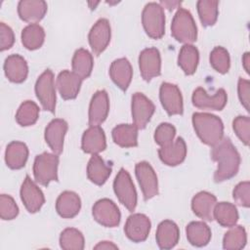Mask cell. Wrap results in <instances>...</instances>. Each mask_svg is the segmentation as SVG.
<instances>
[{"label":"cell","instance_id":"cell-1","mask_svg":"<svg viewBox=\"0 0 250 250\" xmlns=\"http://www.w3.org/2000/svg\"><path fill=\"white\" fill-rule=\"evenodd\" d=\"M211 158L218 163L214 173V181L216 183L229 180L238 172L240 155L229 138H223L213 146Z\"/></svg>","mask_w":250,"mask_h":250},{"label":"cell","instance_id":"cell-2","mask_svg":"<svg viewBox=\"0 0 250 250\" xmlns=\"http://www.w3.org/2000/svg\"><path fill=\"white\" fill-rule=\"evenodd\" d=\"M192 124L198 138L207 146H214L224 138V124L214 114L195 112L192 114Z\"/></svg>","mask_w":250,"mask_h":250},{"label":"cell","instance_id":"cell-3","mask_svg":"<svg viewBox=\"0 0 250 250\" xmlns=\"http://www.w3.org/2000/svg\"><path fill=\"white\" fill-rule=\"evenodd\" d=\"M171 34L177 41L185 44H191L196 41L197 28L191 14L188 10L178 9L171 23Z\"/></svg>","mask_w":250,"mask_h":250},{"label":"cell","instance_id":"cell-4","mask_svg":"<svg viewBox=\"0 0 250 250\" xmlns=\"http://www.w3.org/2000/svg\"><path fill=\"white\" fill-rule=\"evenodd\" d=\"M142 22L150 38H161L165 32V15L162 6L156 2L147 3L142 13Z\"/></svg>","mask_w":250,"mask_h":250},{"label":"cell","instance_id":"cell-5","mask_svg":"<svg viewBox=\"0 0 250 250\" xmlns=\"http://www.w3.org/2000/svg\"><path fill=\"white\" fill-rule=\"evenodd\" d=\"M59 156L55 153L43 152L35 157L33 163V175L35 182L48 186L52 181H58Z\"/></svg>","mask_w":250,"mask_h":250},{"label":"cell","instance_id":"cell-6","mask_svg":"<svg viewBox=\"0 0 250 250\" xmlns=\"http://www.w3.org/2000/svg\"><path fill=\"white\" fill-rule=\"evenodd\" d=\"M114 192L119 201L133 212L137 206V191L129 173L121 168L113 182Z\"/></svg>","mask_w":250,"mask_h":250},{"label":"cell","instance_id":"cell-7","mask_svg":"<svg viewBox=\"0 0 250 250\" xmlns=\"http://www.w3.org/2000/svg\"><path fill=\"white\" fill-rule=\"evenodd\" d=\"M35 94L43 109L54 112L56 108V88L54 83V73L46 69L35 83Z\"/></svg>","mask_w":250,"mask_h":250},{"label":"cell","instance_id":"cell-8","mask_svg":"<svg viewBox=\"0 0 250 250\" xmlns=\"http://www.w3.org/2000/svg\"><path fill=\"white\" fill-rule=\"evenodd\" d=\"M92 214L99 224L107 228H114L120 223V211L117 205L108 198L98 200L92 208Z\"/></svg>","mask_w":250,"mask_h":250},{"label":"cell","instance_id":"cell-9","mask_svg":"<svg viewBox=\"0 0 250 250\" xmlns=\"http://www.w3.org/2000/svg\"><path fill=\"white\" fill-rule=\"evenodd\" d=\"M135 172L145 200H148L157 195L158 181L151 165L146 161H141L136 164Z\"/></svg>","mask_w":250,"mask_h":250},{"label":"cell","instance_id":"cell-10","mask_svg":"<svg viewBox=\"0 0 250 250\" xmlns=\"http://www.w3.org/2000/svg\"><path fill=\"white\" fill-rule=\"evenodd\" d=\"M131 107L134 125L138 129H144L154 113V104L144 94L135 93L132 96Z\"/></svg>","mask_w":250,"mask_h":250},{"label":"cell","instance_id":"cell-11","mask_svg":"<svg viewBox=\"0 0 250 250\" xmlns=\"http://www.w3.org/2000/svg\"><path fill=\"white\" fill-rule=\"evenodd\" d=\"M227 93L224 89H219L214 95L210 96L202 87L196 88L191 97L195 107L208 110H222L227 104Z\"/></svg>","mask_w":250,"mask_h":250},{"label":"cell","instance_id":"cell-12","mask_svg":"<svg viewBox=\"0 0 250 250\" xmlns=\"http://www.w3.org/2000/svg\"><path fill=\"white\" fill-rule=\"evenodd\" d=\"M150 221L147 216L141 213H135L128 217L124 231L126 236L134 242H142L146 239L150 231Z\"/></svg>","mask_w":250,"mask_h":250},{"label":"cell","instance_id":"cell-13","mask_svg":"<svg viewBox=\"0 0 250 250\" xmlns=\"http://www.w3.org/2000/svg\"><path fill=\"white\" fill-rule=\"evenodd\" d=\"M21 199L29 213L38 212L45 202V197L38 186L26 176L21 187Z\"/></svg>","mask_w":250,"mask_h":250},{"label":"cell","instance_id":"cell-14","mask_svg":"<svg viewBox=\"0 0 250 250\" xmlns=\"http://www.w3.org/2000/svg\"><path fill=\"white\" fill-rule=\"evenodd\" d=\"M159 98L169 115L183 113V97L178 86L168 82L162 83L159 89Z\"/></svg>","mask_w":250,"mask_h":250},{"label":"cell","instance_id":"cell-15","mask_svg":"<svg viewBox=\"0 0 250 250\" xmlns=\"http://www.w3.org/2000/svg\"><path fill=\"white\" fill-rule=\"evenodd\" d=\"M139 67L142 77L146 81L160 75L161 58L156 48H146L139 56Z\"/></svg>","mask_w":250,"mask_h":250},{"label":"cell","instance_id":"cell-16","mask_svg":"<svg viewBox=\"0 0 250 250\" xmlns=\"http://www.w3.org/2000/svg\"><path fill=\"white\" fill-rule=\"evenodd\" d=\"M110 24L106 19H100L92 26L88 39L91 49L95 55H100L107 47L110 41Z\"/></svg>","mask_w":250,"mask_h":250},{"label":"cell","instance_id":"cell-17","mask_svg":"<svg viewBox=\"0 0 250 250\" xmlns=\"http://www.w3.org/2000/svg\"><path fill=\"white\" fill-rule=\"evenodd\" d=\"M67 123L63 119H53L45 129V141L52 151L59 155L63 148V140L67 131Z\"/></svg>","mask_w":250,"mask_h":250},{"label":"cell","instance_id":"cell-18","mask_svg":"<svg viewBox=\"0 0 250 250\" xmlns=\"http://www.w3.org/2000/svg\"><path fill=\"white\" fill-rule=\"evenodd\" d=\"M109 110L108 95L104 90L97 91L92 97L89 106V125L99 126L107 117Z\"/></svg>","mask_w":250,"mask_h":250},{"label":"cell","instance_id":"cell-19","mask_svg":"<svg viewBox=\"0 0 250 250\" xmlns=\"http://www.w3.org/2000/svg\"><path fill=\"white\" fill-rule=\"evenodd\" d=\"M106 147L105 135L100 126H90L82 136L81 148L84 152L98 154Z\"/></svg>","mask_w":250,"mask_h":250},{"label":"cell","instance_id":"cell-20","mask_svg":"<svg viewBox=\"0 0 250 250\" xmlns=\"http://www.w3.org/2000/svg\"><path fill=\"white\" fill-rule=\"evenodd\" d=\"M47 8L43 0H21L18 4V14L23 21L36 23L44 18Z\"/></svg>","mask_w":250,"mask_h":250},{"label":"cell","instance_id":"cell-21","mask_svg":"<svg viewBox=\"0 0 250 250\" xmlns=\"http://www.w3.org/2000/svg\"><path fill=\"white\" fill-rule=\"evenodd\" d=\"M158 155L161 161L168 166L181 164L187 155V146L184 139L179 137L172 144L161 146L158 149Z\"/></svg>","mask_w":250,"mask_h":250},{"label":"cell","instance_id":"cell-22","mask_svg":"<svg viewBox=\"0 0 250 250\" xmlns=\"http://www.w3.org/2000/svg\"><path fill=\"white\" fill-rule=\"evenodd\" d=\"M82 79L75 74L73 71L62 70L59 73L57 78V87L58 90L64 100H72L77 97Z\"/></svg>","mask_w":250,"mask_h":250},{"label":"cell","instance_id":"cell-23","mask_svg":"<svg viewBox=\"0 0 250 250\" xmlns=\"http://www.w3.org/2000/svg\"><path fill=\"white\" fill-rule=\"evenodd\" d=\"M216 203L217 198L215 195L208 191H200L192 197L191 209L200 219L212 221L214 219L213 212Z\"/></svg>","mask_w":250,"mask_h":250},{"label":"cell","instance_id":"cell-24","mask_svg":"<svg viewBox=\"0 0 250 250\" xmlns=\"http://www.w3.org/2000/svg\"><path fill=\"white\" fill-rule=\"evenodd\" d=\"M4 71L6 77L14 83L23 82L28 74L26 61L20 55L14 54L6 58L4 62Z\"/></svg>","mask_w":250,"mask_h":250},{"label":"cell","instance_id":"cell-25","mask_svg":"<svg viewBox=\"0 0 250 250\" xmlns=\"http://www.w3.org/2000/svg\"><path fill=\"white\" fill-rule=\"evenodd\" d=\"M109 75L112 81L121 90H127L133 76V70L130 62L125 58H120L113 61L109 67Z\"/></svg>","mask_w":250,"mask_h":250},{"label":"cell","instance_id":"cell-26","mask_svg":"<svg viewBox=\"0 0 250 250\" xmlns=\"http://www.w3.org/2000/svg\"><path fill=\"white\" fill-rule=\"evenodd\" d=\"M155 238L160 249L173 248L180 238V230L177 224L170 220L162 221L157 227Z\"/></svg>","mask_w":250,"mask_h":250},{"label":"cell","instance_id":"cell-27","mask_svg":"<svg viewBox=\"0 0 250 250\" xmlns=\"http://www.w3.org/2000/svg\"><path fill=\"white\" fill-rule=\"evenodd\" d=\"M81 208V200L77 193L69 190L62 192L56 201L58 214L65 219L75 217Z\"/></svg>","mask_w":250,"mask_h":250},{"label":"cell","instance_id":"cell-28","mask_svg":"<svg viewBox=\"0 0 250 250\" xmlns=\"http://www.w3.org/2000/svg\"><path fill=\"white\" fill-rule=\"evenodd\" d=\"M28 157V148L22 142L14 141L10 143L5 151V161L11 169L22 168Z\"/></svg>","mask_w":250,"mask_h":250},{"label":"cell","instance_id":"cell-29","mask_svg":"<svg viewBox=\"0 0 250 250\" xmlns=\"http://www.w3.org/2000/svg\"><path fill=\"white\" fill-rule=\"evenodd\" d=\"M111 174V168L105 164L104 159L98 154H92L87 165L88 179L98 185H104Z\"/></svg>","mask_w":250,"mask_h":250},{"label":"cell","instance_id":"cell-30","mask_svg":"<svg viewBox=\"0 0 250 250\" xmlns=\"http://www.w3.org/2000/svg\"><path fill=\"white\" fill-rule=\"evenodd\" d=\"M112 139L122 147L138 146V128L134 124H119L112 130Z\"/></svg>","mask_w":250,"mask_h":250},{"label":"cell","instance_id":"cell-31","mask_svg":"<svg viewBox=\"0 0 250 250\" xmlns=\"http://www.w3.org/2000/svg\"><path fill=\"white\" fill-rule=\"evenodd\" d=\"M188 242L197 247L205 246L211 239V229L204 222H191L186 229Z\"/></svg>","mask_w":250,"mask_h":250},{"label":"cell","instance_id":"cell-32","mask_svg":"<svg viewBox=\"0 0 250 250\" xmlns=\"http://www.w3.org/2000/svg\"><path fill=\"white\" fill-rule=\"evenodd\" d=\"M93 64V56L88 50L80 48L75 51L72 58V71L82 80L90 76Z\"/></svg>","mask_w":250,"mask_h":250},{"label":"cell","instance_id":"cell-33","mask_svg":"<svg viewBox=\"0 0 250 250\" xmlns=\"http://www.w3.org/2000/svg\"><path fill=\"white\" fill-rule=\"evenodd\" d=\"M199 62V53L196 47L191 44H185L179 53L178 63L182 70L187 75H191L195 72Z\"/></svg>","mask_w":250,"mask_h":250},{"label":"cell","instance_id":"cell-34","mask_svg":"<svg viewBox=\"0 0 250 250\" xmlns=\"http://www.w3.org/2000/svg\"><path fill=\"white\" fill-rule=\"evenodd\" d=\"M213 217L222 227L230 228L238 221V212L232 203L219 202L214 207Z\"/></svg>","mask_w":250,"mask_h":250},{"label":"cell","instance_id":"cell-35","mask_svg":"<svg viewBox=\"0 0 250 250\" xmlns=\"http://www.w3.org/2000/svg\"><path fill=\"white\" fill-rule=\"evenodd\" d=\"M45 39V31L43 27L37 23L26 25L21 31V43L28 50H36L40 48Z\"/></svg>","mask_w":250,"mask_h":250},{"label":"cell","instance_id":"cell-36","mask_svg":"<svg viewBox=\"0 0 250 250\" xmlns=\"http://www.w3.org/2000/svg\"><path fill=\"white\" fill-rule=\"evenodd\" d=\"M247 242L245 229L242 226H232L225 233L223 238V247L228 250L242 249Z\"/></svg>","mask_w":250,"mask_h":250},{"label":"cell","instance_id":"cell-37","mask_svg":"<svg viewBox=\"0 0 250 250\" xmlns=\"http://www.w3.org/2000/svg\"><path fill=\"white\" fill-rule=\"evenodd\" d=\"M60 246L64 250H82L84 248V236L77 229L67 228L60 235Z\"/></svg>","mask_w":250,"mask_h":250},{"label":"cell","instance_id":"cell-38","mask_svg":"<svg viewBox=\"0 0 250 250\" xmlns=\"http://www.w3.org/2000/svg\"><path fill=\"white\" fill-rule=\"evenodd\" d=\"M39 117V107L32 101L23 102L17 113L16 120L21 126H30L33 125Z\"/></svg>","mask_w":250,"mask_h":250},{"label":"cell","instance_id":"cell-39","mask_svg":"<svg viewBox=\"0 0 250 250\" xmlns=\"http://www.w3.org/2000/svg\"><path fill=\"white\" fill-rule=\"evenodd\" d=\"M197 12L204 26L213 25L218 18V1L200 0L197 2Z\"/></svg>","mask_w":250,"mask_h":250},{"label":"cell","instance_id":"cell-40","mask_svg":"<svg viewBox=\"0 0 250 250\" xmlns=\"http://www.w3.org/2000/svg\"><path fill=\"white\" fill-rule=\"evenodd\" d=\"M210 63L216 71L223 74L227 73L230 65L229 52L224 47H215L210 53Z\"/></svg>","mask_w":250,"mask_h":250},{"label":"cell","instance_id":"cell-41","mask_svg":"<svg viewBox=\"0 0 250 250\" xmlns=\"http://www.w3.org/2000/svg\"><path fill=\"white\" fill-rule=\"evenodd\" d=\"M176 135V128L167 122L161 123L157 126L154 132V141L160 146H165L174 142Z\"/></svg>","mask_w":250,"mask_h":250},{"label":"cell","instance_id":"cell-42","mask_svg":"<svg viewBox=\"0 0 250 250\" xmlns=\"http://www.w3.org/2000/svg\"><path fill=\"white\" fill-rule=\"evenodd\" d=\"M19 214V207L14 198L8 194L0 195V217L2 220H13Z\"/></svg>","mask_w":250,"mask_h":250},{"label":"cell","instance_id":"cell-43","mask_svg":"<svg viewBox=\"0 0 250 250\" xmlns=\"http://www.w3.org/2000/svg\"><path fill=\"white\" fill-rule=\"evenodd\" d=\"M232 128L240 139V141L245 145H249L250 141V119L248 116H237L232 122Z\"/></svg>","mask_w":250,"mask_h":250},{"label":"cell","instance_id":"cell-44","mask_svg":"<svg viewBox=\"0 0 250 250\" xmlns=\"http://www.w3.org/2000/svg\"><path fill=\"white\" fill-rule=\"evenodd\" d=\"M234 201L243 207L248 208L250 205V184L248 181L237 184L232 191Z\"/></svg>","mask_w":250,"mask_h":250},{"label":"cell","instance_id":"cell-45","mask_svg":"<svg viewBox=\"0 0 250 250\" xmlns=\"http://www.w3.org/2000/svg\"><path fill=\"white\" fill-rule=\"evenodd\" d=\"M15 42L14 31L4 22L0 23V50L5 51L10 49Z\"/></svg>","mask_w":250,"mask_h":250},{"label":"cell","instance_id":"cell-46","mask_svg":"<svg viewBox=\"0 0 250 250\" xmlns=\"http://www.w3.org/2000/svg\"><path fill=\"white\" fill-rule=\"evenodd\" d=\"M238 97L240 103L245 107L247 111H249V103H250V83L248 80L239 78L237 85Z\"/></svg>","mask_w":250,"mask_h":250},{"label":"cell","instance_id":"cell-47","mask_svg":"<svg viewBox=\"0 0 250 250\" xmlns=\"http://www.w3.org/2000/svg\"><path fill=\"white\" fill-rule=\"evenodd\" d=\"M94 248L95 249H117L118 247L111 241H101Z\"/></svg>","mask_w":250,"mask_h":250},{"label":"cell","instance_id":"cell-48","mask_svg":"<svg viewBox=\"0 0 250 250\" xmlns=\"http://www.w3.org/2000/svg\"><path fill=\"white\" fill-rule=\"evenodd\" d=\"M160 5L165 8H167L168 10H173L175 8H177L179 5H181V2L179 1H161Z\"/></svg>","mask_w":250,"mask_h":250},{"label":"cell","instance_id":"cell-49","mask_svg":"<svg viewBox=\"0 0 250 250\" xmlns=\"http://www.w3.org/2000/svg\"><path fill=\"white\" fill-rule=\"evenodd\" d=\"M249 63H250V57H249V53L246 52L242 58V64L247 73H249Z\"/></svg>","mask_w":250,"mask_h":250},{"label":"cell","instance_id":"cell-50","mask_svg":"<svg viewBox=\"0 0 250 250\" xmlns=\"http://www.w3.org/2000/svg\"><path fill=\"white\" fill-rule=\"evenodd\" d=\"M99 4V2H88V5H89V7L93 10V9H95L96 8V6Z\"/></svg>","mask_w":250,"mask_h":250}]
</instances>
